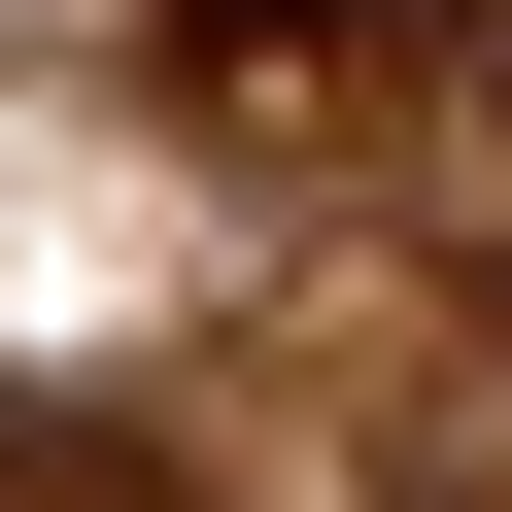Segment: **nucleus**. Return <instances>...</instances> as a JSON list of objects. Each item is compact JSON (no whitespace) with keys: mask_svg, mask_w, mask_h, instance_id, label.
<instances>
[{"mask_svg":"<svg viewBox=\"0 0 512 512\" xmlns=\"http://www.w3.org/2000/svg\"><path fill=\"white\" fill-rule=\"evenodd\" d=\"M376 0H171V103H342Z\"/></svg>","mask_w":512,"mask_h":512,"instance_id":"nucleus-1","label":"nucleus"},{"mask_svg":"<svg viewBox=\"0 0 512 512\" xmlns=\"http://www.w3.org/2000/svg\"><path fill=\"white\" fill-rule=\"evenodd\" d=\"M0 512H171V478H137V410H0Z\"/></svg>","mask_w":512,"mask_h":512,"instance_id":"nucleus-2","label":"nucleus"}]
</instances>
